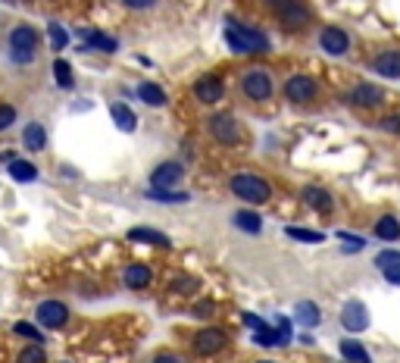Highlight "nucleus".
<instances>
[{
	"label": "nucleus",
	"instance_id": "f257e3e1",
	"mask_svg": "<svg viewBox=\"0 0 400 363\" xmlns=\"http://www.w3.org/2000/svg\"><path fill=\"white\" fill-rule=\"evenodd\" d=\"M225 44L235 54H263V50H269V38L253 25L229 23L225 25Z\"/></svg>",
	"mask_w": 400,
	"mask_h": 363
},
{
	"label": "nucleus",
	"instance_id": "f03ea898",
	"mask_svg": "<svg viewBox=\"0 0 400 363\" xmlns=\"http://www.w3.org/2000/svg\"><path fill=\"white\" fill-rule=\"evenodd\" d=\"M6 50H10V60L16 66H28V63L38 56V28L32 25H16L6 35Z\"/></svg>",
	"mask_w": 400,
	"mask_h": 363
},
{
	"label": "nucleus",
	"instance_id": "7ed1b4c3",
	"mask_svg": "<svg viewBox=\"0 0 400 363\" xmlns=\"http://www.w3.org/2000/svg\"><path fill=\"white\" fill-rule=\"evenodd\" d=\"M229 188L235 198L247 201V204H266L272 198V185L263 176H257V172H238V176H231Z\"/></svg>",
	"mask_w": 400,
	"mask_h": 363
},
{
	"label": "nucleus",
	"instance_id": "20e7f679",
	"mask_svg": "<svg viewBox=\"0 0 400 363\" xmlns=\"http://www.w3.org/2000/svg\"><path fill=\"white\" fill-rule=\"evenodd\" d=\"M241 91L247 100H253V104H263V100L272 97L275 91V82H272V72L257 66V69H247L241 76Z\"/></svg>",
	"mask_w": 400,
	"mask_h": 363
},
{
	"label": "nucleus",
	"instance_id": "39448f33",
	"mask_svg": "<svg viewBox=\"0 0 400 363\" xmlns=\"http://www.w3.org/2000/svg\"><path fill=\"white\" fill-rule=\"evenodd\" d=\"M207 132L213 135V141H219L222 148H235V144L241 141V126H238V119H235L231 113H216V116H210Z\"/></svg>",
	"mask_w": 400,
	"mask_h": 363
},
{
	"label": "nucleus",
	"instance_id": "423d86ee",
	"mask_svg": "<svg viewBox=\"0 0 400 363\" xmlns=\"http://www.w3.org/2000/svg\"><path fill=\"white\" fill-rule=\"evenodd\" d=\"M316 94H319V85L313 76H301V72H297V76H291L285 82V97L291 104H313Z\"/></svg>",
	"mask_w": 400,
	"mask_h": 363
},
{
	"label": "nucleus",
	"instance_id": "0eeeda50",
	"mask_svg": "<svg viewBox=\"0 0 400 363\" xmlns=\"http://www.w3.org/2000/svg\"><path fill=\"white\" fill-rule=\"evenodd\" d=\"M225 345H229V335L222 329H216V326H203L198 335H194V354L198 357H213Z\"/></svg>",
	"mask_w": 400,
	"mask_h": 363
},
{
	"label": "nucleus",
	"instance_id": "6e6552de",
	"mask_svg": "<svg viewBox=\"0 0 400 363\" xmlns=\"http://www.w3.org/2000/svg\"><path fill=\"white\" fill-rule=\"evenodd\" d=\"M347 100H351V107H360V110H378L384 104V91L372 82H360L351 88Z\"/></svg>",
	"mask_w": 400,
	"mask_h": 363
},
{
	"label": "nucleus",
	"instance_id": "1a4fd4ad",
	"mask_svg": "<svg viewBox=\"0 0 400 363\" xmlns=\"http://www.w3.org/2000/svg\"><path fill=\"white\" fill-rule=\"evenodd\" d=\"M35 314H38V323L44 329H63L69 323V307L63 301H41Z\"/></svg>",
	"mask_w": 400,
	"mask_h": 363
},
{
	"label": "nucleus",
	"instance_id": "9d476101",
	"mask_svg": "<svg viewBox=\"0 0 400 363\" xmlns=\"http://www.w3.org/2000/svg\"><path fill=\"white\" fill-rule=\"evenodd\" d=\"M222 94H225V82L219 76H200L198 82H194V97H198L200 104H207V107L219 104Z\"/></svg>",
	"mask_w": 400,
	"mask_h": 363
},
{
	"label": "nucleus",
	"instance_id": "9b49d317",
	"mask_svg": "<svg viewBox=\"0 0 400 363\" xmlns=\"http://www.w3.org/2000/svg\"><path fill=\"white\" fill-rule=\"evenodd\" d=\"M319 47H322L329 56H344L347 50H351V38H347L344 28L329 25V28H322V32H319Z\"/></svg>",
	"mask_w": 400,
	"mask_h": 363
},
{
	"label": "nucleus",
	"instance_id": "f8f14e48",
	"mask_svg": "<svg viewBox=\"0 0 400 363\" xmlns=\"http://www.w3.org/2000/svg\"><path fill=\"white\" fill-rule=\"evenodd\" d=\"M181 179H185V166L169 160V163H159L157 169L150 172V188H176V185H181Z\"/></svg>",
	"mask_w": 400,
	"mask_h": 363
},
{
	"label": "nucleus",
	"instance_id": "ddd939ff",
	"mask_svg": "<svg viewBox=\"0 0 400 363\" xmlns=\"http://www.w3.org/2000/svg\"><path fill=\"white\" fill-rule=\"evenodd\" d=\"M341 326L347 332H363L369 326V310L363 301H347L344 310H341Z\"/></svg>",
	"mask_w": 400,
	"mask_h": 363
},
{
	"label": "nucleus",
	"instance_id": "4468645a",
	"mask_svg": "<svg viewBox=\"0 0 400 363\" xmlns=\"http://www.w3.org/2000/svg\"><path fill=\"white\" fill-rule=\"evenodd\" d=\"M122 282H126V288H132V292H144V288L154 282V270H150L147 263H128L126 270H122Z\"/></svg>",
	"mask_w": 400,
	"mask_h": 363
},
{
	"label": "nucleus",
	"instance_id": "2eb2a0df",
	"mask_svg": "<svg viewBox=\"0 0 400 363\" xmlns=\"http://www.w3.org/2000/svg\"><path fill=\"white\" fill-rule=\"evenodd\" d=\"M301 201H303L307 207L316 210V213H332V210H334V198H332L329 191H325V188H316V185H307V188H303V191H301Z\"/></svg>",
	"mask_w": 400,
	"mask_h": 363
},
{
	"label": "nucleus",
	"instance_id": "dca6fc26",
	"mask_svg": "<svg viewBox=\"0 0 400 363\" xmlns=\"http://www.w3.org/2000/svg\"><path fill=\"white\" fill-rule=\"evenodd\" d=\"M279 19H281V25H285L288 32H297V28H303L310 23V10H307V4L294 0V4L285 6V10L279 13Z\"/></svg>",
	"mask_w": 400,
	"mask_h": 363
},
{
	"label": "nucleus",
	"instance_id": "f3484780",
	"mask_svg": "<svg viewBox=\"0 0 400 363\" xmlns=\"http://www.w3.org/2000/svg\"><path fill=\"white\" fill-rule=\"evenodd\" d=\"M372 69L382 78H400V50H382L372 60Z\"/></svg>",
	"mask_w": 400,
	"mask_h": 363
},
{
	"label": "nucleus",
	"instance_id": "a211bd4d",
	"mask_svg": "<svg viewBox=\"0 0 400 363\" xmlns=\"http://www.w3.org/2000/svg\"><path fill=\"white\" fill-rule=\"evenodd\" d=\"M110 116H113L116 126H119V132H135L138 129V116L132 113V107H126L122 100H116L110 107Z\"/></svg>",
	"mask_w": 400,
	"mask_h": 363
},
{
	"label": "nucleus",
	"instance_id": "6ab92c4d",
	"mask_svg": "<svg viewBox=\"0 0 400 363\" xmlns=\"http://www.w3.org/2000/svg\"><path fill=\"white\" fill-rule=\"evenodd\" d=\"M128 238H132V242H141V244H157V248H169V238H166L163 232L150 229V226H135L132 232H128Z\"/></svg>",
	"mask_w": 400,
	"mask_h": 363
},
{
	"label": "nucleus",
	"instance_id": "aec40b11",
	"mask_svg": "<svg viewBox=\"0 0 400 363\" xmlns=\"http://www.w3.org/2000/svg\"><path fill=\"white\" fill-rule=\"evenodd\" d=\"M6 169H10L13 182H35V179H38V166L28 163V160H23V157H13Z\"/></svg>",
	"mask_w": 400,
	"mask_h": 363
},
{
	"label": "nucleus",
	"instance_id": "412c9836",
	"mask_svg": "<svg viewBox=\"0 0 400 363\" xmlns=\"http://www.w3.org/2000/svg\"><path fill=\"white\" fill-rule=\"evenodd\" d=\"M23 144L28 150H44L47 144V129L41 126V122H28L25 132H23Z\"/></svg>",
	"mask_w": 400,
	"mask_h": 363
},
{
	"label": "nucleus",
	"instance_id": "4be33fe9",
	"mask_svg": "<svg viewBox=\"0 0 400 363\" xmlns=\"http://www.w3.org/2000/svg\"><path fill=\"white\" fill-rule=\"evenodd\" d=\"M341 357H347V363H372L366 345H360L356 338H344L341 341Z\"/></svg>",
	"mask_w": 400,
	"mask_h": 363
},
{
	"label": "nucleus",
	"instance_id": "5701e85b",
	"mask_svg": "<svg viewBox=\"0 0 400 363\" xmlns=\"http://www.w3.org/2000/svg\"><path fill=\"white\" fill-rule=\"evenodd\" d=\"M85 44L94 47V50H104V54H113L116 47H119V41L113 38V35H104V32H94V28H88V32H82Z\"/></svg>",
	"mask_w": 400,
	"mask_h": 363
},
{
	"label": "nucleus",
	"instance_id": "b1692460",
	"mask_svg": "<svg viewBox=\"0 0 400 363\" xmlns=\"http://www.w3.org/2000/svg\"><path fill=\"white\" fill-rule=\"evenodd\" d=\"M231 222H235V226L241 229L244 235H260V232H263V220H260L253 210H238Z\"/></svg>",
	"mask_w": 400,
	"mask_h": 363
},
{
	"label": "nucleus",
	"instance_id": "393cba45",
	"mask_svg": "<svg viewBox=\"0 0 400 363\" xmlns=\"http://www.w3.org/2000/svg\"><path fill=\"white\" fill-rule=\"evenodd\" d=\"M138 97H141L147 107H166V100H169L166 97V91L159 88L157 82H141L138 85Z\"/></svg>",
	"mask_w": 400,
	"mask_h": 363
},
{
	"label": "nucleus",
	"instance_id": "a878e982",
	"mask_svg": "<svg viewBox=\"0 0 400 363\" xmlns=\"http://www.w3.org/2000/svg\"><path fill=\"white\" fill-rule=\"evenodd\" d=\"M375 235L382 238V242H397L400 238V220L397 216H382V220L375 222Z\"/></svg>",
	"mask_w": 400,
	"mask_h": 363
},
{
	"label": "nucleus",
	"instance_id": "bb28decb",
	"mask_svg": "<svg viewBox=\"0 0 400 363\" xmlns=\"http://www.w3.org/2000/svg\"><path fill=\"white\" fill-rule=\"evenodd\" d=\"M54 78L63 91H72L75 88V76H72V66L66 60H54Z\"/></svg>",
	"mask_w": 400,
	"mask_h": 363
},
{
	"label": "nucleus",
	"instance_id": "cd10ccee",
	"mask_svg": "<svg viewBox=\"0 0 400 363\" xmlns=\"http://www.w3.org/2000/svg\"><path fill=\"white\" fill-rule=\"evenodd\" d=\"M319 319H322V310H319L316 304H310V301L297 304V323H303L307 329H313V326H319Z\"/></svg>",
	"mask_w": 400,
	"mask_h": 363
},
{
	"label": "nucleus",
	"instance_id": "c85d7f7f",
	"mask_svg": "<svg viewBox=\"0 0 400 363\" xmlns=\"http://www.w3.org/2000/svg\"><path fill=\"white\" fill-rule=\"evenodd\" d=\"M288 238H294V242H303V244H322L325 235L322 232H313V229H301V226H288L285 229Z\"/></svg>",
	"mask_w": 400,
	"mask_h": 363
},
{
	"label": "nucleus",
	"instance_id": "c756f323",
	"mask_svg": "<svg viewBox=\"0 0 400 363\" xmlns=\"http://www.w3.org/2000/svg\"><path fill=\"white\" fill-rule=\"evenodd\" d=\"M47 35H50V47H54V50H63V47L69 44V32L60 23H50L47 25Z\"/></svg>",
	"mask_w": 400,
	"mask_h": 363
},
{
	"label": "nucleus",
	"instance_id": "7c9ffc66",
	"mask_svg": "<svg viewBox=\"0 0 400 363\" xmlns=\"http://www.w3.org/2000/svg\"><path fill=\"white\" fill-rule=\"evenodd\" d=\"M198 288H200V282L194 275H176V282H172V292L176 294H194Z\"/></svg>",
	"mask_w": 400,
	"mask_h": 363
},
{
	"label": "nucleus",
	"instance_id": "2f4dec72",
	"mask_svg": "<svg viewBox=\"0 0 400 363\" xmlns=\"http://www.w3.org/2000/svg\"><path fill=\"white\" fill-rule=\"evenodd\" d=\"M150 198L169 201V204H181V201H188V194L185 191H169V188H150Z\"/></svg>",
	"mask_w": 400,
	"mask_h": 363
},
{
	"label": "nucleus",
	"instance_id": "473e14b6",
	"mask_svg": "<svg viewBox=\"0 0 400 363\" xmlns=\"http://www.w3.org/2000/svg\"><path fill=\"white\" fill-rule=\"evenodd\" d=\"M16 363H47V354H44V347L41 345H32V347H25V351L19 354Z\"/></svg>",
	"mask_w": 400,
	"mask_h": 363
},
{
	"label": "nucleus",
	"instance_id": "72a5a7b5",
	"mask_svg": "<svg viewBox=\"0 0 400 363\" xmlns=\"http://www.w3.org/2000/svg\"><path fill=\"white\" fill-rule=\"evenodd\" d=\"M13 332H16V335H23V338H32V341H44V335H41L38 332V326H32V323H13Z\"/></svg>",
	"mask_w": 400,
	"mask_h": 363
},
{
	"label": "nucleus",
	"instance_id": "f704fd0d",
	"mask_svg": "<svg viewBox=\"0 0 400 363\" xmlns=\"http://www.w3.org/2000/svg\"><path fill=\"white\" fill-rule=\"evenodd\" d=\"M13 122H16V107H13V104H0V132H6Z\"/></svg>",
	"mask_w": 400,
	"mask_h": 363
},
{
	"label": "nucleus",
	"instance_id": "c9c22d12",
	"mask_svg": "<svg viewBox=\"0 0 400 363\" xmlns=\"http://www.w3.org/2000/svg\"><path fill=\"white\" fill-rule=\"evenodd\" d=\"M378 129L388 135H400V113H391V116H384V119H378Z\"/></svg>",
	"mask_w": 400,
	"mask_h": 363
},
{
	"label": "nucleus",
	"instance_id": "e433bc0d",
	"mask_svg": "<svg viewBox=\"0 0 400 363\" xmlns=\"http://www.w3.org/2000/svg\"><path fill=\"white\" fill-rule=\"evenodd\" d=\"M394 263H400V251H382L375 257V266L378 270H384V266H394Z\"/></svg>",
	"mask_w": 400,
	"mask_h": 363
},
{
	"label": "nucleus",
	"instance_id": "4c0bfd02",
	"mask_svg": "<svg viewBox=\"0 0 400 363\" xmlns=\"http://www.w3.org/2000/svg\"><path fill=\"white\" fill-rule=\"evenodd\" d=\"M338 238H341V242H347V248H351V251H360V248H366V238H360V235H351V232H338Z\"/></svg>",
	"mask_w": 400,
	"mask_h": 363
},
{
	"label": "nucleus",
	"instance_id": "58836bf2",
	"mask_svg": "<svg viewBox=\"0 0 400 363\" xmlns=\"http://www.w3.org/2000/svg\"><path fill=\"white\" fill-rule=\"evenodd\" d=\"M122 4H126L128 10L144 13V10H154V6H157V0H122Z\"/></svg>",
	"mask_w": 400,
	"mask_h": 363
},
{
	"label": "nucleus",
	"instance_id": "ea45409f",
	"mask_svg": "<svg viewBox=\"0 0 400 363\" xmlns=\"http://www.w3.org/2000/svg\"><path fill=\"white\" fill-rule=\"evenodd\" d=\"M384 279L391 282V285H400V263H394V266H384Z\"/></svg>",
	"mask_w": 400,
	"mask_h": 363
},
{
	"label": "nucleus",
	"instance_id": "a19ab883",
	"mask_svg": "<svg viewBox=\"0 0 400 363\" xmlns=\"http://www.w3.org/2000/svg\"><path fill=\"white\" fill-rule=\"evenodd\" d=\"M291 4H294V0H263V6H269L272 13H281V10H285V6H291Z\"/></svg>",
	"mask_w": 400,
	"mask_h": 363
},
{
	"label": "nucleus",
	"instance_id": "79ce46f5",
	"mask_svg": "<svg viewBox=\"0 0 400 363\" xmlns=\"http://www.w3.org/2000/svg\"><path fill=\"white\" fill-rule=\"evenodd\" d=\"M154 363H185L178 357V354H172V351H163V354H157L154 357Z\"/></svg>",
	"mask_w": 400,
	"mask_h": 363
},
{
	"label": "nucleus",
	"instance_id": "37998d69",
	"mask_svg": "<svg viewBox=\"0 0 400 363\" xmlns=\"http://www.w3.org/2000/svg\"><path fill=\"white\" fill-rule=\"evenodd\" d=\"M213 301H200L198 304V307H194V316H210V314H213Z\"/></svg>",
	"mask_w": 400,
	"mask_h": 363
},
{
	"label": "nucleus",
	"instance_id": "c03bdc74",
	"mask_svg": "<svg viewBox=\"0 0 400 363\" xmlns=\"http://www.w3.org/2000/svg\"><path fill=\"white\" fill-rule=\"evenodd\" d=\"M241 319H244V326H250V329H257V332H260V329H263V326H266L263 319H260V316H253V314H244Z\"/></svg>",
	"mask_w": 400,
	"mask_h": 363
},
{
	"label": "nucleus",
	"instance_id": "a18cd8bd",
	"mask_svg": "<svg viewBox=\"0 0 400 363\" xmlns=\"http://www.w3.org/2000/svg\"><path fill=\"white\" fill-rule=\"evenodd\" d=\"M260 363H272V360H260Z\"/></svg>",
	"mask_w": 400,
	"mask_h": 363
}]
</instances>
